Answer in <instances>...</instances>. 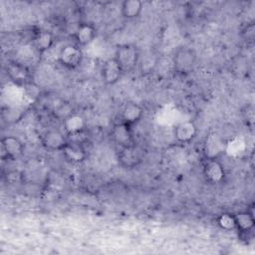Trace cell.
Listing matches in <instances>:
<instances>
[{
	"instance_id": "ba28073f",
	"label": "cell",
	"mask_w": 255,
	"mask_h": 255,
	"mask_svg": "<svg viewBox=\"0 0 255 255\" xmlns=\"http://www.w3.org/2000/svg\"><path fill=\"white\" fill-rule=\"evenodd\" d=\"M202 172L205 180L210 184H219L225 178V169L223 164L215 157H208L202 166Z\"/></svg>"
},
{
	"instance_id": "5bb4252c",
	"label": "cell",
	"mask_w": 255,
	"mask_h": 255,
	"mask_svg": "<svg viewBox=\"0 0 255 255\" xmlns=\"http://www.w3.org/2000/svg\"><path fill=\"white\" fill-rule=\"evenodd\" d=\"M197 126L193 121H184L175 126L173 135L176 141L180 143H188L192 141L197 134Z\"/></svg>"
},
{
	"instance_id": "8992f818",
	"label": "cell",
	"mask_w": 255,
	"mask_h": 255,
	"mask_svg": "<svg viewBox=\"0 0 255 255\" xmlns=\"http://www.w3.org/2000/svg\"><path fill=\"white\" fill-rule=\"evenodd\" d=\"M119 165L125 169H133L142 162V155L136 144L127 147H121L117 153Z\"/></svg>"
},
{
	"instance_id": "7c38bea8",
	"label": "cell",
	"mask_w": 255,
	"mask_h": 255,
	"mask_svg": "<svg viewBox=\"0 0 255 255\" xmlns=\"http://www.w3.org/2000/svg\"><path fill=\"white\" fill-rule=\"evenodd\" d=\"M143 114V108L139 104L132 101L127 102L121 111V122L133 128L141 121Z\"/></svg>"
},
{
	"instance_id": "3957f363",
	"label": "cell",
	"mask_w": 255,
	"mask_h": 255,
	"mask_svg": "<svg viewBox=\"0 0 255 255\" xmlns=\"http://www.w3.org/2000/svg\"><path fill=\"white\" fill-rule=\"evenodd\" d=\"M25 146L22 140L15 135H6L1 138L0 155L2 160H16L24 154Z\"/></svg>"
},
{
	"instance_id": "30bf717a",
	"label": "cell",
	"mask_w": 255,
	"mask_h": 255,
	"mask_svg": "<svg viewBox=\"0 0 255 255\" xmlns=\"http://www.w3.org/2000/svg\"><path fill=\"white\" fill-rule=\"evenodd\" d=\"M61 152L65 160L71 164H80L87 158V151L84 144L69 139Z\"/></svg>"
},
{
	"instance_id": "52a82bcc",
	"label": "cell",
	"mask_w": 255,
	"mask_h": 255,
	"mask_svg": "<svg viewBox=\"0 0 255 255\" xmlns=\"http://www.w3.org/2000/svg\"><path fill=\"white\" fill-rule=\"evenodd\" d=\"M6 75L8 79L17 86H27L31 82V73L29 68L17 61H11L6 66Z\"/></svg>"
},
{
	"instance_id": "44dd1931",
	"label": "cell",
	"mask_w": 255,
	"mask_h": 255,
	"mask_svg": "<svg viewBox=\"0 0 255 255\" xmlns=\"http://www.w3.org/2000/svg\"><path fill=\"white\" fill-rule=\"evenodd\" d=\"M242 118L245 124L252 128L254 124V108L252 105H247L242 110Z\"/></svg>"
},
{
	"instance_id": "6da1fadb",
	"label": "cell",
	"mask_w": 255,
	"mask_h": 255,
	"mask_svg": "<svg viewBox=\"0 0 255 255\" xmlns=\"http://www.w3.org/2000/svg\"><path fill=\"white\" fill-rule=\"evenodd\" d=\"M140 53L133 44H122L116 49L114 58L120 64L124 73L131 72L138 65Z\"/></svg>"
},
{
	"instance_id": "8fae6325",
	"label": "cell",
	"mask_w": 255,
	"mask_h": 255,
	"mask_svg": "<svg viewBox=\"0 0 255 255\" xmlns=\"http://www.w3.org/2000/svg\"><path fill=\"white\" fill-rule=\"evenodd\" d=\"M124 74L125 73L123 69L114 57L106 60L102 66V80L108 86H113L117 84Z\"/></svg>"
},
{
	"instance_id": "9a60e30c",
	"label": "cell",
	"mask_w": 255,
	"mask_h": 255,
	"mask_svg": "<svg viewBox=\"0 0 255 255\" xmlns=\"http://www.w3.org/2000/svg\"><path fill=\"white\" fill-rule=\"evenodd\" d=\"M63 128L67 135H72L86 130L87 121L86 119L77 113H70L63 119Z\"/></svg>"
},
{
	"instance_id": "ac0fdd59",
	"label": "cell",
	"mask_w": 255,
	"mask_h": 255,
	"mask_svg": "<svg viewBox=\"0 0 255 255\" xmlns=\"http://www.w3.org/2000/svg\"><path fill=\"white\" fill-rule=\"evenodd\" d=\"M143 8L140 0H125L121 4V14L125 19L132 20L139 17Z\"/></svg>"
},
{
	"instance_id": "277c9868",
	"label": "cell",
	"mask_w": 255,
	"mask_h": 255,
	"mask_svg": "<svg viewBox=\"0 0 255 255\" xmlns=\"http://www.w3.org/2000/svg\"><path fill=\"white\" fill-rule=\"evenodd\" d=\"M83 51L76 44H67L63 46L58 55L60 65L68 70H74L82 63Z\"/></svg>"
},
{
	"instance_id": "4fadbf2b",
	"label": "cell",
	"mask_w": 255,
	"mask_h": 255,
	"mask_svg": "<svg viewBox=\"0 0 255 255\" xmlns=\"http://www.w3.org/2000/svg\"><path fill=\"white\" fill-rule=\"evenodd\" d=\"M96 37H97V28L95 27L94 24L88 23V22L80 23L74 32L75 44L81 48L90 45L95 40Z\"/></svg>"
},
{
	"instance_id": "7a4b0ae2",
	"label": "cell",
	"mask_w": 255,
	"mask_h": 255,
	"mask_svg": "<svg viewBox=\"0 0 255 255\" xmlns=\"http://www.w3.org/2000/svg\"><path fill=\"white\" fill-rule=\"evenodd\" d=\"M196 54L188 47L178 48L172 58L174 71L180 75H187L191 73L196 64Z\"/></svg>"
},
{
	"instance_id": "e0dca14e",
	"label": "cell",
	"mask_w": 255,
	"mask_h": 255,
	"mask_svg": "<svg viewBox=\"0 0 255 255\" xmlns=\"http://www.w3.org/2000/svg\"><path fill=\"white\" fill-rule=\"evenodd\" d=\"M55 37L48 30H37L31 40V44L38 54H44L49 51L54 45Z\"/></svg>"
},
{
	"instance_id": "5b68a950",
	"label": "cell",
	"mask_w": 255,
	"mask_h": 255,
	"mask_svg": "<svg viewBox=\"0 0 255 255\" xmlns=\"http://www.w3.org/2000/svg\"><path fill=\"white\" fill-rule=\"evenodd\" d=\"M111 137H112V140L120 148L136 144L133 131H132V127L121 121L112 127Z\"/></svg>"
},
{
	"instance_id": "ffe728a7",
	"label": "cell",
	"mask_w": 255,
	"mask_h": 255,
	"mask_svg": "<svg viewBox=\"0 0 255 255\" xmlns=\"http://www.w3.org/2000/svg\"><path fill=\"white\" fill-rule=\"evenodd\" d=\"M240 36L245 43L252 44L255 39V23L253 21L247 23V25L242 28Z\"/></svg>"
},
{
	"instance_id": "9c48e42d",
	"label": "cell",
	"mask_w": 255,
	"mask_h": 255,
	"mask_svg": "<svg viewBox=\"0 0 255 255\" xmlns=\"http://www.w3.org/2000/svg\"><path fill=\"white\" fill-rule=\"evenodd\" d=\"M67 142V134L59 129H48L41 136L43 147L49 151H61Z\"/></svg>"
},
{
	"instance_id": "d6986e66",
	"label": "cell",
	"mask_w": 255,
	"mask_h": 255,
	"mask_svg": "<svg viewBox=\"0 0 255 255\" xmlns=\"http://www.w3.org/2000/svg\"><path fill=\"white\" fill-rule=\"evenodd\" d=\"M216 223L217 225L225 230V231H231L235 230V218H234V213L230 212H223L219 214L216 218Z\"/></svg>"
},
{
	"instance_id": "2e32d148",
	"label": "cell",
	"mask_w": 255,
	"mask_h": 255,
	"mask_svg": "<svg viewBox=\"0 0 255 255\" xmlns=\"http://www.w3.org/2000/svg\"><path fill=\"white\" fill-rule=\"evenodd\" d=\"M235 218V230H237L241 236H246L251 233L255 226V218L253 211L243 210L234 213Z\"/></svg>"
}]
</instances>
